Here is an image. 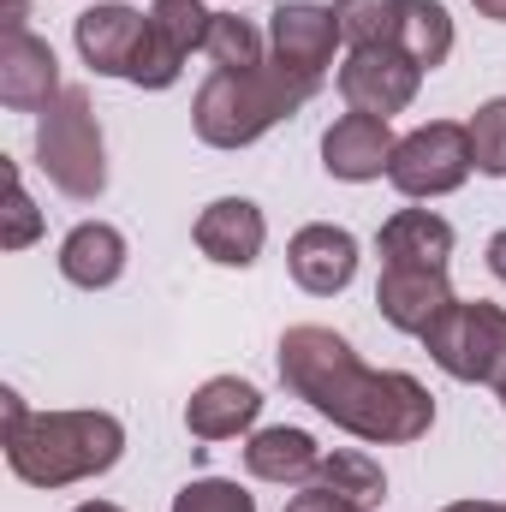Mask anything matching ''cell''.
<instances>
[{"label":"cell","mask_w":506,"mask_h":512,"mask_svg":"<svg viewBox=\"0 0 506 512\" xmlns=\"http://www.w3.org/2000/svg\"><path fill=\"white\" fill-rule=\"evenodd\" d=\"M280 382L310 411H322L334 429L370 447H405L435 429L429 387L405 370H370L352 352V340L322 322H298L280 334Z\"/></svg>","instance_id":"1"},{"label":"cell","mask_w":506,"mask_h":512,"mask_svg":"<svg viewBox=\"0 0 506 512\" xmlns=\"http://www.w3.org/2000/svg\"><path fill=\"white\" fill-rule=\"evenodd\" d=\"M6 417V465L30 489H72L120 465L126 423L114 411H30L12 387L0 393Z\"/></svg>","instance_id":"2"},{"label":"cell","mask_w":506,"mask_h":512,"mask_svg":"<svg viewBox=\"0 0 506 512\" xmlns=\"http://www.w3.org/2000/svg\"><path fill=\"white\" fill-rule=\"evenodd\" d=\"M316 90H322L316 78H304L268 54L262 66H245V72H215L191 102V131L209 149H251L280 120H292Z\"/></svg>","instance_id":"3"},{"label":"cell","mask_w":506,"mask_h":512,"mask_svg":"<svg viewBox=\"0 0 506 512\" xmlns=\"http://www.w3.org/2000/svg\"><path fill=\"white\" fill-rule=\"evenodd\" d=\"M36 167L72 203H96L108 191V143H102V120H96L90 90H60L54 108H42V120H36Z\"/></svg>","instance_id":"4"},{"label":"cell","mask_w":506,"mask_h":512,"mask_svg":"<svg viewBox=\"0 0 506 512\" xmlns=\"http://www.w3.org/2000/svg\"><path fill=\"white\" fill-rule=\"evenodd\" d=\"M423 352L435 358V370H447L453 382H506V310L489 298H453L429 328H423Z\"/></svg>","instance_id":"5"},{"label":"cell","mask_w":506,"mask_h":512,"mask_svg":"<svg viewBox=\"0 0 506 512\" xmlns=\"http://www.w3.org/2000/svg\"><path fill=\"white\" fill-rule=\"evenodd\" d=\"M471 167H477V155H471V131L459 126V120H429V126H417V131L399 137L387 179H393L399 197L429 203V197L459 191V185L471 179Z\"/></svg>","instance_id":"6"},{"label":"cell","mask_w":506,"mask_h":512,"mask_svg":"<svg viewBox=\"0 0 506 512\" xmlns=\"http://www.w3.org/2000/svg\"><path fill=\"white\" fill-rule=\"evenodd\" d=\"M209 24H215V12L203 0H149L143 42H137V60H131L126 84H137V90H173L185 60L203 54Z\"/></svg>","instance_id":"7"},{"label":"cell","mask_w":506,"mask_h":512,"mask_svg":"<svg viewBox=\"0 0 506 512\" xmlns=\"http://www.w3.org/2000/svg\"><path fill=\"white\" fill-rule=\"evenodd\" d=\"M417 90H423V66L405 48H393V42L346 48V60H340V96H346L352 114L393 120V114H405L417 102Z\"/></svg>","instance_id":"8"},{"label":"cell","mask_w":506,"mask_h":512,"mask_svg":"<svg viewBox=\"0 0 506 512\" xmlns=\"http://www.w3.org/2000/svg\"><path fill=\"white\" fill-rule=\"evenodd\" d=\"M340 42H346V30H340L334 6H322V0H280V6L268 12V54H274L280 66L316 78V84L328 78Z\"/></svg>","instance_id":"9"},{"label":"cell","mask_w":506,"mask_h":512,"mask_svg":"<svg viewBox=\"0 0 506 512\" xmlns=\"http://www.w3.org/2000/svg\"><path fill=\"white\" fill-rule=\"evenodd\" d=\"M286 274L298 280V292L334 298V292H346L358 280V239L346 227H334V221H310L286 245Z\"/></svg>","instance_id":"10"},{"label":"cell","mask_w":506,"mask_h":512,"mask_svg":"<svg viewBox=\"0 0 506 512\" xmlns=\"http://www.w3.org/2000/svg\"><path fill=\"white\" fill-rule=\"evenodd\" d=\"M60 54L36 30H6L0 42V102L12 114H42L60 96Z\"/></svg>","instance_id":"11"},{"label":"cell","mask_w":506,"mask_h":512,"mask_svg":"<svg viewBox=\"0 0 506 512\" xmlns=\"http://www.w3.org/2000/svg\"><path fill=\"white\" fill-rule=\"evenodd\" d=\"M393 149H399V137L376 114H340L322 131V167H328V179H346V185L381 179L393 167Z\"/></svg>","instance_id":"12"},{"label":"cell","mask_w":506,"mask_h":512,"mask_svg":"<svg viewBox=\"0 0 506 512\" xmlns=\"http://www.w3.org/2000/svg\"><path fill=\"white\" fill-rule=\"evenodd\" d=\"M72 42L96 78H131L137 42H143V12L126 0H102V6L72 18Z\"/></svg>","instance_id":"13"},{"label":"cell","mask_w":506,"mask_h":512,"mask_svg":"<svg viewBox=\"0 0 506 512\" xmlns=\"http://www.w3.org/2000/svg\"><path fill=\"white\" fill-rule=\"evenodd\" d=\"M191 239H197V251L209 256V262H221V268H251L256 256H262V245H268V215L256 209L251 197H215L197 215Z\"/></svg>","instance_id":"14"},{"label":"cell","mask_w":506,"mask_h":512,"mask_svg":"<svg viewBox=\"0 0 506 512\" xmlns=\"http://www.w3.org/2000/svg\"><path fill=\"white\" fill-rule=\"evenodd\" d=\"M447 304H453V280H447V268H381L376 310H381L387 328L423 340V328H429Z\"/></svg>","instance_id":"15"},{"label":"cell","mask_w":506,"mask_h":512,"mask_svg":"<svg viewBox=\"0 0 506 512\" xmlns=\"http://www.w3.org/2000/svg\"><path fill=\"white\" fill-rule=\"evenodd\" d=\"M453 227L435 209H393L376 233L381 268H447L453 262Z\"/></svg>","instance_id":"16"},{"label":"cell","mask_w":506,"mask_h":512,"mask_svg":"<svg viewBox=\"0 0 506 512\" xmlns=\"http://www.w3.org/2000/svg\"><path fill=\"white\" fill-rule=\"evenodd\" d=\"M256 417H262V393L245 376H209L185 399V429L197 441H233V435L251 429Z\"/></svg>","instance_id":"17"},{"label":"cell","mask_w":506,"mask_h":512,"mask_svg":"<svg viewBox=\"0 0 506 512\" xmlns=\"http://www.w3.org/2000/svg\"><path fill=\"white\" fill-rule=\"evenodd\" d=\"M126 233L108 227V221H78L66 239H60V274L78 286V292H108L120 274H126Z\"/></svg>","instance_id":"18"},{"label":"cell","mask_w":506,"mask_h":512,"mask_svg":"<svg viewBox=\"0 0 506 512\" xmlns=\"http://www.w3.org/2000/svg\"><path fill=\"white\" fill-rule=\"evenodd\" d=\"M322 465V447L310 429H292V423H274V429H256L245 441V471L256 483H280V489H304Z\"/></svg>","instance_id":"19"},{"label":"cell","mask_w":506,"mask_h":512,"mask_svg":"<svg viewBox=\"0 0 506 512\" xmlns=\"http://www.w3.org/2000/svg\"><path fill=\"white\" fill-rule=\"evenodd\" d=\"M310 489H328L334 501H346L352 512H376L381 495H387V471L370 453H358V447H334V453H322Z\"/></svg>","instance_id":"20"},{"label":"cell","mask_w":506,"mask_h":512,"mask_svg":"<svg viewBox=\"0 0 506 512\" xmlns=\"http://www.w3.org/2000/svg\"><path fill=\"white\" fill-rule=\"evenodd\" d=\"M399 48H405L423 72L447 66V54H453V18H447V6H441V0H405Z\"/></svg>","instance_id":"21"},{"label":"cell","mask_w":506,"mask_h":512,"mask_svg":"<svg viewBox=\"0 0 506 512\" xmlns=\"http://www.w3.org/2000/svg\"><path fill=\"white\" fill-rule=\"evenodd\" d=\"M334 18H340V30H346L352 48H381V42L399 48L405 0H334Z\"/></svg>","instance_id":"22"},{"label":"cell","mask_w":506,"mask_h":512,"mask_svg":"<svg viewBox=\"0 0 506 512\" xmlns=\"http://www.w3.org/2000/svg\"><path fill=\"white\" fill-rule=\"evenodd\" d=\"M203 54L215 60V72H245V66H262L268 60L262 54V30H256L251 18H239V12H215Z\"/></svg>","instance_id":"23"},{"label":"cell","mask_w":506,"mask_h":512,"mask_svg":"<svg viewBox=\"0 0 506 512\" xmlns=\"http://www.w3.org/2000/svg\"><path fill=\"white\" fill-rule=\"evenodd\" d=\"M465 131H471L477 173H495V179H506V96L483 102V108L465 120Z\"/></svg>","instance_id":"24"},{"label":"cell","mask_w":506,"mask_h":512,"mask_svg":"<svg viewBox=\"0 0 506 512\" xmlns=\"http://www.w3.org/2000/svg\"><path fill=\"white\" fill-rule=\"evenodd\" d=\"M173 512H256V495L233 477H197L173 495Z\"/></svg>","instance_id":"25"},{"label":"cell","mask_w":506,"mask_h":512,"mask_svg":"<svg viewBox=\"0 0 506 512\" xmlns=\"http://www.w3.org/2000/svg\"><path fill=\"white\" fill-rule=\"evenodd\" d=\"M36 239H42V209L30 203L18 167L6 161V227H0V245H6V251H24V245H36Z\"/></svg>","instance_id":"26"},{"label":"cell","mask_w":506,"mask_h":512,"mask_svg":"<svg viewBox=\"0 0 506 512\" xmlns=\"http://www.w3.org/2000/svg\"><path fill=\"white\" fill-rule=\"evenodd\" d=\"M286 512H352V507H346V501H334L328 489H310V483H304V495H292Z\"/></svg>","instance_id":"27"},{"label":"cell","mask_w":506,"mask_h":512,"mask_svg":"<svg viewBox=\"0 0 506 512\" xmlns=\"http://www.w3.org/2000/svg\"><path fill=\"white\" fill-rule=\"evenodd\" d=\"M489 274H495V280H506V227L489 239Z\"/></svg>","instance_id":"28"},{"label":"cell","mask_w":506,"mask_h":512,"mask_svg":"<svg viewBox=\"0 0 506 512\" xmlns=\"http://www.w3.org/2000/svg\"><path fill=\"white\" fill-rule=\"evenodd\" d=\"M24 18H30V6L24 0H6V30H30Z\"/></svg>","instance_id":"29"},{"label":"cell","mask_w":506,"mask_h":512,"mask_svg":"<svg viewBox=\"0 0 506 512\" xmlns=\"http://www.w3.org/2000/svg\"><path fill=\"white\" fill-rule=\"evenodd\" d=\"M441 512H506V501H453V507Z\"/></svg>","instance_id":"30"},{"label":"cell","mask_w":506,"mask_h":512,"mask_svg":"<svg viewBox=\"0 0 506 512\" xmlns=\"http://www.w3.org/2000/svg\"><path fill=\"white\" fill-rule=\"evenodd\" d=\"M483 18H495V24H506V0H471Z\"/></svg>","instance_id":"31"},{"label":"cell","mask_w":506,"mask_h":512,"mask_svg":"<svg viewBox=\"0 0 506 512\" xmlns=\"http://www.w3.org/2000/svg\"><path fill=\"white\" fill-rule=\"evenodd\" d=\"M72 512H126V507H114V501H78Z\"/></svg>","instance_id":"32"},{"label":"cell","mask_w":506,"mask_h":512,"mask_svg":"<svg viewBox=\"0 0 506 512\" xmlns=\"http://www.w3.org/2000/svg\"><path fill=\"white\" fill-rule=\"evenodd\" d=\"M495 393H501V405H506V382H501V387H495Z\"/></svg>","instance_id":"33"}]
</instances>
